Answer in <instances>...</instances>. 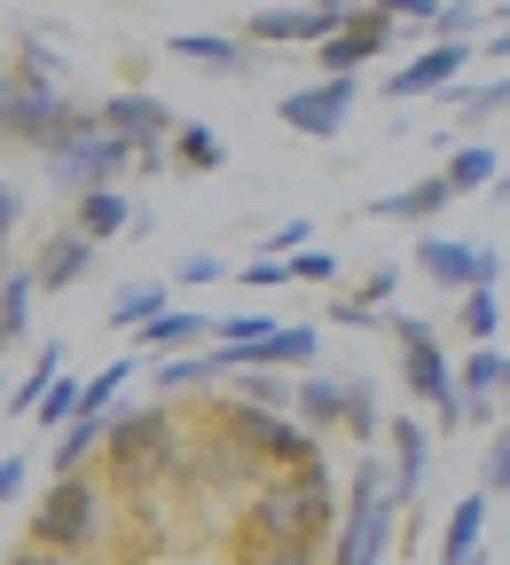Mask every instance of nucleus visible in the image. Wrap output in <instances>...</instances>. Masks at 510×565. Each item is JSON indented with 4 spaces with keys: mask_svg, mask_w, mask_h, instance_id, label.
Returning a JSON list of instances; mask_svg holds the SVG:
<instances>
[{
    "mask_svg": "<svg viewBox=\"0 0 510 565\" xmlns=\"http://www.w3.org/2000/svg\"><path fill=\"white\" fill-rule=\"evenodd\" d=\"M346 526V494L330 479V463H290V471H267L252 494H244V519H236V542H259V534H299V542H338Z\"/></svg>",
    "mask_w": 510,
    "mask_h": 565,
    "instance_id": "nucleus-1",
    "label": "nucleus"
},
{
    "mask_svg": "<svg viewBox=\"0 0 510 565\" xmlns=\"http://www.w3.org/2000/svg\"><path fill=\"white\" fill-rule=\"evenodd\" d=\"M118 503H126V494H118L110 479H95V471H55V479L40 487L24 534L47 542V550H71V557H103V550L118 542Z\"/></svg>",
    "mask_w": 510,
    "mask_h": 565,
    "instance_id": "nucleus-2",
    "label": "nucleus"
},
{
    "mask_svg": "<svg viewBox=\"0 0 510 565\" xmlns=\"http://www.w3.org/2000/svg\"><path fill=\"white\" fill-rule=\"evenodd\" d=\"M181 456H189V433H181V416L173 408H126L118 424H110V448H103V479L126 494H158V487H173V471H181Z\"/></svg>",
    "mask_w": 510,
    "mask_h": 565,
    "instance_id": "nucleus-3",
    "label": "nucleus"
},
{
    "mask_svg": "<svg viewBox=\"0 0 510 565\" xmlns=\"http://www.w3.org/2000/svg\"><path fill=\"white\" fill-rule=\"evenodd\" d=\"M0 126H9L17 150L55 158L63 141L95 134V126H103V110L71 103V95H63V79H40V71H17V63H9V87H0Z\"/></svg>",
    "mask_w": 510,
    "mask_h": 565,
    "instance_id": "nucleus-4",
    "label": "nucleus"
},
{
    "mask_svg": "<svg viewBox=\"0 0 510 565\" xmlns=\"http://www.w3.org/2000/svg\"><path fill=\"white\" fill-rule=\"evenodd\" d=\"M385 330L401 338V385L432 408L440 433H464V424H471V401H464V377H456V362H448L440 330L416 322V315H385Z\"/></svg>",
    "mask_w": 510,
    "mask_h": 565,
    "instance_id": "nucleus-5",
    "label": "nucleus"
},
{
    "mask_svg": "<svg viewBox=\"0 0 510 565\" xmlns=\"http://www.w3.org/2000/svg\"><path fill=\"white\" fill-rule=\"evenodd\" d=\"M212 424L236 440V448H252L267 471H290V463H315V424L299 416V408H259V401H221L212 408Z\"/></svg>",
    "mask_w": 510,
    "mask_h": 565,
    "instance_id": "nucleus-6",
    "label": "nucleus"
},
{
    "mask_svg": "<svg viewBox=\"0 0 510 565\" xmlns=\"http://www.w3.org/2000/svg\"><path fill=\"white\" fill-rule=\"evenodd\" d=\"M290 408H299L315 433H330V424H346L353 448H378L385 440V408H378V385L370 377H322V370H299V393H290Z\"/></svg>",
    "mask_w": 510,
    "mask_h": 565,
    "instance_id": "nucleus-7",
    "label": "nucleus"
},
{
    "mask_svg": "<svg viewBox=\"0 0 510 565\" xmlns=\"http://www.w3.org/2000/svg\"><path fill=\"white\" fill-rule=\"evenodd\" d=\"M353 95H361V71H322L315 87H283L275 95V118L307 141H338L346 118H353Z\"/></svg>",
    "mask_w": 510,
    "mask_h": 565,
    "instance_id": "nucleus-8",
    "label": "nucleus"
},
{
    "mask_svg": "<svg viewBox=\"0 0 510 565\" xmlns=\"http://www.w3.org/2000/svg\"><path fill=\"white\" fill-rule=\"evenodd\" d=\"M47 166V181L63 189V196H87V189H110L126 166H134V141L126 134H110V126H95V134H79V141H63L55 158H40Z\"/></svg>",
    "mask_w": 510,
    "mask_h": 565,
    "instance_id": "nucleus-9",
    "label": "nucleus"
},
{
    "mask_svg": "<svg viewBox=\"0 0 510 565\" xmlns=\"http://www.w3.org/2000/svg\"><path fill=\"white\" fill-rule=\"evenodd\" d=\"M267 479V463L252 456V448H236L221 424H212L204 440H189V456H181V471H173V487H204V494H252Z\"/></svg>",
    "mask_w": 510,
    "mask_h": 565,
    "instance_id": "nucleus-10",
    "label": "nucleus"
},
{
    "mask_svg": "<svg viewBox=\"0 0 510 565\" xmlns=\"http://www.w3.org/2000/svg\"><path fill=\"white\" fill-rule=\"evenodd\" d=\"M393 40H401V17H393V9H346L338 32L315 47V63H322V71H370Z\"/></svg>",
    "mask_w": 510,
    "mask_h": 565,
    "instance_id": "nucleus-11",
    "label": "nucleus"
},
{
    "mask_svg": "<svg viewBox=\"0 0 510 565\" xmlns=\"http://www.w3.org/2000/svg\"><path fill=\"white\" fill-rule=\"evenodd\" d=\"M401 494H378V503H346V526L330 542V565H385L393 534H401Z\"/></svg>",
    "mask_w": 510,
    "mask_h": 565,
    "instance_id": "nucleus-12",
    "label": "nucleus"
},
{
    "mask_svg": "<svg viewBox=\"0 0 510 565\" xmlns=\"http://www.w3.org/2000/svg\"><path fill=\"white\" fill-rule=\"evenodd\" d=\"M95 110H103V126H110V134H126V141H134V150H158V141H173V134H181L173 103H166V95H150V87H118V95H103Z\"/></svg>",
    "mask_w": 510,
    "mask_h": 565,
    "instance_id": "nucleus-13",
    "label": "nucleus"
},
{
    "mask_svg": "<svg viewBox=\"0 0 510 565\" xmlns=\"http://www.w3.org/2000/svg\"><path fill=\"white\" fill-rule=\"evenodd\" d=\"M464 63H471V47H456V40H424L393 79H385V95L393 103H416V95H448L456 79H464Z\"/></svg>",
    "mask_w": 510,
    "mask_h": 565,
    "instance_id": "nucleus-14",
    "label": "nucleus"
},
{
    "mask_svg": "<svg viewBox=\"0 0 510 565\" xmlns=\"http://www.w3.org/2000/svg\"><path fill=\"white\" fill-rule=\"evenodd\" d=\"M166 55H173V63H196V71H221V79H236V71H252L259 40H252V32H166Z\"/></svg>",
    "mask_w": 510,
    "mask_h": 565,
    "instance_id": "nucleus-15",
    "label": "nucleus"
},
{
    "mask_svg": "<svg viewBox=\"0 0 510 565\" xmlns=\"http://www.w3.org/2000/svg\"><path fill=\"white\" fill-rule=\"evenodd\" d=\"M244 32L259 47H322L338 32V9H322V0H307V9H259Z\"/></svg>",
    "mask_w": 510,
    "mask_h": 565,
    "instance_id": "nucleus-16",
    "label": "nucleus"
},
{
    "mask_svg": "<svg viewBox=\"0 0 510 565\" xmlns=\"http://www.w3.org/2000/svg\"><path fill=\"white\" fill-rule=\"evenodd\" d=\"M141 377L158 385V401H189V393H212L229 370H221V353H150V362H141Z\"/></svg>",
    "mask_w": 510,
    "mask_h": 565,
    "instance_id": "nucleus-17",
    "label": "nucleus"
},
{
    "mask_svg": "<svg viewBox=\"0 0 510 565\" xmlns=\"http://www.w3.org/2000/svg\"><path fill=\"white\" fill-rule=\"evenodd\" d=\"M385 456H393V494H401V503H416L424 479H432V424L393 416V424H385Z\"/></svg>",
    "mask_w": 510,
    "mask_h": 565,
    "instance_id": "nucleus-18",
    "label": "nucleus"
},
{
    "mask_svg": "<svg viewBox=\"0 0 510 565\" xmlns=\"http://www.w3.org/2000/svg\"><path fill=\"white\" fill-rule=\"evenodd\" d=\"M95 252H103V244H95L87 228H55V236H40V259H32L40 291H71V282H87Z\"/></svg>",
    "mask_w": 510,
    "mask_h": 565,
    "instance_id": "nucleus-19",
    "label": "nucleus"
},
{
    "mask_svg": "<svg viewBox=\"0 0 510 565\" xmlns=\"http://www.w3.org/2000/svg\"><path fill=\"white\" fill-rule=\"evenodd\" d=\"M416 275H424V282H440V291H471V282H479V244L416 236Z\"/></svg>",
    "mask_w": 510,
    "mask_h": 565,
    "instance_id": "nucleus-20",
    "label": "nucleus"
},
{
    "mask_svg": "<svg viewBox=\"0 0 510 565\" xmlns=\"http://www.w3.org/2000/svg\"><path fill=\"white\" fill-rule=\"evenodd\" d=\"M110 424H118V416H103V408H79V416H71L63 433H55V456H47V471H87V463L110 448Z\"/></svg>",
    "mask_w": 510,
    "mask_h": 565,
    "instance_id": "nucleus-21",
    "label": "nucleus"
},
{
    "mask_svg": "<svg viewBox=\"0 0 510 565\" xmlns=\"http://www.w3.org/2000/svg\"><path fill=\"white\" fill-rule=\"evenodd\" d=\"M71 228H87L95 244L110 236H134V196L110 181V189H87V196H71Z\"/></svg>",
    "mask_w": 510,
    "mask_h": 565,
    "instance_id": "nucleus-22",
    "label": "nucleus"
},
{
    "mask_svg": "<svg viewBox=\"0 0 510 565\" xmlns=\"http://www.w3.org/2000/svg\"><path fill=\"white\" fill-rule=\"evenodd\" d=\"M212 330H221L212 315H196V307H166L158 322H141V330H134V345H141V353H196Z\"/></svg>",
    "mask_w": 510,
    "mask_h": 565,
    "instance_id": "nucleus-23",
    "label": "nucleus"
},
{
    "mask_svg": "<svg viewBox=\"0 0 510 565\" xmlns=\"http://www.w3.org/2000/svg\"><path fill=\"white\" fill-rule=\"evenodd\" d=\"M448 204H456V181H448V173H424V181H408V189L378 196L370 212H378V221H440Z\"/></svg>",
    "mask_w": 510,
    "mask_h": 565,
    "instance_id": "nucleus-24",
    "label": "nucleus"
},
{
    "mask_svg": "<svg viewBox=\"0 0 510 565\" xmlns=\"http://www.w3.org/2000/svg\"><path fill=\"white\" fill-rule=\"evenodd\" d=\"M487 503H495V494H487V487H471L464 503L448 511V526H440V565H464V557H479V550H487Z\"/></svg>",
    "mask_w": 510,
    "mask_h": 565,
    "instance_id": "nucleus-25",
    "label": "nucleus"
},
{
    "mask_svg": "<svg viewBox=\"0 0 510 565\" xmlns=\"http://www.w3.org/2000/svg\"><path fill=\"white\" fill-rule=\"evenodd\" d=\"M440 173L456 181V196H495V181H502L510 166H502V150H495L487 134H471V141H464V150H456V158H448Z\"/></svg>",
    "mask_w": 510,
    "mask_h": 565,
    "instance_id": "nucleus-26",
    "label": "nucleus"
},
{
    "mask_svg": "<svg viewBox=\"0 0 510 565\" xmlns=\"http://www.w3.org/2000/svg\"><path fill=\"white\" fill-rule=\"evenodd\" d=\"M32 291H40L32 259H9V275H0V338L9 345H24V330H32Z\"/></svg>",
    "mask_w": 510,
    "mask_h": 565,
    "instance_id": "nucleus-27",
    "label": "nucleus"
},
{
    "mask_svg": "<svg viewBox=\"0 0 510 565\" xmlns=\"http://www.w3.org/2000/svg\"><path fill=\"white\" fill-rule=\"evenodd\" d=\"M448 110H456V126L464 134H487V118H502L510 110V71H502V79H487V87H448Z\"/></svg>",
    "mask_w": 510,
    "mask_h": 565,
    "instance_id": "nucleus-28",
    "label": "nucleus"
},
{
    "mask_svg": "<svg viewBox=\"0 0 510 565\" xmlns=\"http://www.w3.org/2000/svg\"><path fill=\"white\" fill-rule=\"evenodd\" d=\"M456 377H464V401H502V385H510V345H471Z\"/></svg>",
    "mask_w": 510,
    "mask_h": 565,
    "instance_id": "nucleus-29",
    "label": "nucleus"
},
{
    "mask_svg": "<svg viewBox=\"0 0 510 565\" xmlns=\"http://www.w3.org/2000/svg\"><path fill=\"white\" fill-rule=\"evenodd\" d=\"M456 322L471 345H495L502 338V299H495V282H471V291H456Z\"/></svg>",
    "mask_w": 510,
    "mask_h": 565,
    "instance_id": "nucleus-30",
    "label": "nucleus"
},
{
    "mask_svg": "<svg viewBox=\"0 0 510 565\" xmlns=\"http://www.w3.org/2000/svg\"><path fill=\"white\" fill-rule=\"evenodd\" d=\"M173 166H181V173H221L229 150H221V134H212V126L181 118V134H173Z\"/></svg>",
    "mask_w": 510,
    "mask_h": 565,
    "instance_id": "nucleus-31",
    "label": "nucleus"
},
{
    "mask_svg": "<svg viewBox=\"0 0 510 565\" xmlns=\"http://www.w3.org/2000/svg\"><path fill=\"white\" fill-rule=\"evenodd\" d=\"M166 291H173V282H126V291L110 299V330H141V322H158V315L173 307Z\"/></svg>",
    "mask_w": 510,
    "mask_h": 565,
    "instance_id": "nucleus-32",
    "label": "nucleus"
},
{
    "mask_svg": "<svg viewBox=\"0 0 510 565\" xmlns=\"http://www.w3.org/2000/svg\"><path fill=\"white\" fill-rule=\"evenodd\" d=\"M322 542H299V534H259V542H236V565H315Z\"/></svg>",
    "mask_w": 510,
    "mask_h": 565,
    "instance_id": "nucleus-33",
    "label": "nucleus"
},
{
    "mask_svg": "<svg viewBox=\"0 0 510 565\" xmlns=\"http://www.w3.org/2000/svg\"><path fill=\"white\" fill-rule=\"evenodd\" d=\"M55 377H63V338H40V362H32V377L9 393V416H32V408H40V393H47Z\"/></svg>",
    "mask_w": 510,
    "mask_h": 565,
    "instance_id": "nucleus-34",
    "label": "nucleus"
},
{
    "mask_svg": "<svg viewBox=\"0 0 510 565\" xmlns=\"http://www.w3.org/2000/svg\"><path fill=\"white\" fill-rule=\"evenodd\" d=\"M87 408V377H55L47 393H40V408H32V424H47V433H63L71 416Z\"/></svg>",
    "mask_w": 510,
    "mask_h": 565,
    "instance_id": "nucleus-35",
    "label": "nucleus"
},
{
    "mask_svg": "<svg viewBox=\"0 0 510 565\" xmlns=\"http://www.w3.org/2000/svg\"><path fill=\"white\" fill-rule=\"evenodd\" d=\"M134 370H141V353H118V362H103V370L87 377V408H103V416H118V393L134 385Z\"/></svg>",
    "mask_w": 510,
    "mask_h": 565,
    "instance_id": "nucleus-36",
    "label": "nucleus"
},
{
    "mask_svg": "<svg viewBox=\"0 0 510 565\" xmlns=\"http://www.w3.org/2000/svg\"><path fill=\"white\" fill-rule=\"evenodd\" d=\"M244 401H259V408H290V393H299V385H290V370H236L229 377Z\"/></svg>",
    "mask_w": 510,
    "mask_h": 565,
    "instance_id": "nucleus-37",
    "label": "nucleus"
},
{
    "mask_svg": "<svg viewBox=\"0 0 510 565\" xmlns=\"http://www.w3.org/2000/svg\"><path fill=\"white\" fill-rule=\"evenodd\" d=\"M479 24H487V0H448V9H440V32H432V40H456V47H471V40H487Z\"/></svg>",
    "mask_w": 510,
    "mask_h": 565,
    "instance_id": "nucleus-38",
    "label": "nucleus"
},
{
    "mask_svg": "<svg viewBox=\"0 0 510 565\" xmlns=\"http://www.w3.org/2000/svg\"><path fill=\"white\" fill-rule=\"evenodd\" d=\"M47 24H17V71H40V79H63V55L40 40Z\"/></svg>",
    "mask_w": 510,
    "mask_h": 565,
    "instance_id": "nucleus-39",
    "label": "nucleus"
},
{
    "mask_svg": "<svg viewBox=\"0 0 510 565\" xmlns=\"http://www.w3.org/2000/svg\"><path fill=\"white\" fill-rule=\"evenodd\" d=\"M385 315H393V307H378V299H361V291H338V299H330V322H338V330H378Z\"/></svg>",
    "mask_w": 510,
    "mask_h": 565,
    "instance_id": "nucleus-40",
    "label": "nucleus"
},
{
    "mask_svg": "<svg viewBox=\"0 0 510 565\" xmlns=\"http://www.w3.org/2000/svg\"><path fill=\"white\" fill-rule=\"evenodd\" d=\"M487 494H510V416L495 424V440H487V471H479Z\"/></svg>",
    "mask_w": 510,
    "mask_h": 565,
    "instance_id": "nucleus-41",
    "label": "nucleus"
},
{
    "mask_svg": "<svg viewBox=\"0 0 510 565\" xmlns=\"http://www.w3.org/2000/svg\"><path fill=\"white\" fill-rule=\"evenodd\" d=\"M307 244H315V221H275V228L259 236L267 259H290V252H307Z\"/></svg>",
    "mask_w": 510,
    "mask_h": 565,
    "instance_id": "nucleus-42",
    "label": "nucleus"
},
{
    "mask_svg": "<svg viewBox=\"0 0 510 565\" xmlns=\"http://www.w3.org/2000/svg\"><path fill=\"white\" fill-rule=\"evenodd\" d=\"M267 330H275V315L252 307V315H221V330H212V338H221V345H252V338H267Z\"/></svg>",
    "mask_w": 510,
    "mask_h": 565,
    "instance_id": "nucleus-43",
    "label": "nucleus"
},
{
    "mask_svg": "<svg viewBox=\"0 0 510 565\" xmlns=\"http://www.w3.org/2000/svg\"><path fill=\"white\" fill-rule=\"evenodd\" d=\"M290 275H299V282H338V252H322V244L290 252Z\"/></svg>",
    "mask_w": 510,
    "mask_h": 565,
    "instance_id": "nucleus-44",
    "label": "nucleus"
},
{
    "mask_svg": "<svg viewBox=\"0 0 510 565\" xmlns=\"http://www.w3.org/2000/svg\"><path fill=\"white\" fill-rule=\"evenodd\" d=\"M24 487H32V456L9 448V456H0V503H24Z\"/></svg>",
    "mask_w": 510,
    "mask_h": 565,
    "instance_id": "nucleus-45",
    "label": "nucleus"
},
{
    "mask_svg": "<svg viewBox=\"0 0 510 565\" xmlns=\"http://www.w3.org/2000/svg\"><path fill=\"white\" fill-rule=\"evenodd\" d=\"M9 565H103V557H71V550H47V542L24 534V542L9 550Z\"/></svg>",
    "mask_w": 510,
    "mask_h": 565,
    "instance_id": "nucleus-46",
    "label": "nucleus"
},
{
    "mask_svg": "<svg viewBox=\"0 0 510 565\" xmlns=\"http://www.w3.org/2000/svg\"><path fill=\"white\" fill-rule=\"evenodd\" d=\"M173 282H229V267L212 259V252H189V259L173 267Z\"/></svg>",
    "mask_w": 510,
    "mask_h": 565,
    "instance_id": "nucleus-47",
    "label": "nucleus"
},
{
    "mask_svg": "<svg viewBox=\"0 0 510 565\" xmlns=\"http://www.w3.org/2000/svg\"><path fill=\"white\" fill-rule=\"evenodd\" d=\"M361 299H378V307H393L401 299V267H370V282H353Z\"/></svg>",
    "mask_w": 510,
    "mask_h": 565,
    "instance_id": "nucleus-48",
    "label": "nucleus"
},
{
    "mask_svg": "<svg viewBox=\"0 0 510 565\" xmlns=\"http://www.w3.org/2000/svg\"><path fill=\"white\" fill-rule=\"evenodd\" d=\"M495 17V32L479 40V55H495V63H510V9H487Z\"/></svg>",
    "mask_w": 510,
    "mask_h": 565,
    "instance_id": "nucleus-49",
    "label": "nucleus"
},
{
    "mask_svg": "<svg viewBox=\"0 0 510 565\" xmlns=\"http://www.w3.org/2000/svg\"><path fill=\"white\" fill-rule=\"evenodd\" d=\"M24 228V189L9 181V189H0V236H17Z\"/></svg>",
    "mask_w": 510,
    "mask_h": 565,
    "instance_id": "nucleus-50",
    "label": "nucleus"
},
{
    "mask_svg": "<svg viewBox=\"0 0 510 565\" xmlns=\"http://www.w3.org/2000/svg\"><path fill=\"white\" fill-rule=\"evenodd\" d=\"M322 9H338V17H346V9H378V0H322Z\"/></svg>",
    "mask_w": 510,
    "mask_h": 565,
    "instance_id": "nucleus-51",
    "label": "nucleus"
},
{
    "mask_svg": "<svg viewBox=\"0 0 510 565\" xmlns=\"http://www.w3.org/2000/svg\"><path fill=\"white\" fill-rule=\"evenodd\" d=\"M378 9H393V17H408V9H416V0H378Z\"/></svg>",
    "mask_w": 510,
    "mask_h": 565,
    "instance_id": "nucleus-52",
    "label": "nucleus"
},
{
    "mask_svg": "<svg viewBox=\"0 0 510 565\" xmlns=\"http://www.w3.org/2000/svg\"><path fill=\"white\" fill-rule=\"evenodd\" d=\"M495 204H510V173H502V181H495Z\"/></svg>",
    "mask_w": 510,
    "mask_h": 565,
    "instance_id": "nucleus-53",
    "label": "nucleus"
},
{
    "mask_svg": "<svg viewBox=\"0 0 510 565\" xmlns=\"http://www.w3.org/2000/svg\"><path fill=\"white\" fill-rule=\"evenodd\" d=\"M464 565H487V550H479V557H464Z\"/></svg>",
    "mask_w": 510,
    "mask_h": 565,
    "instance_id": "nucleus-54",
    "label": "nucleus"
},
{
    "mask_svg": "<svg viewBox=\"0 0 510 565\" xmlns=\"http://www.w3.org/2000/svg\"><path fill=\"white\" fill-rule=\"evenodd\" d=\"M487 9H510V0H487Z\"/></svg>",
    "mask_w": 510,
    "mask_h": 565,
    "instance_id": "nucleus-55",
    "label": "nucleus"
},
{
    "mask_svg": "<svg viewBox=\"0 0 510 565\" xmlns=\"http://www.w3.org/2000/svg\"><path fill=\"white\" fill-rule=\"evenodd\" d=\"M502 408H510V385H502Z\"/></svg>",
    "mask_w": 510,
    "mask_h": 565,
    "instance_id": "nucleus-56",
    "label": "nucleus"
}]
</instances>
